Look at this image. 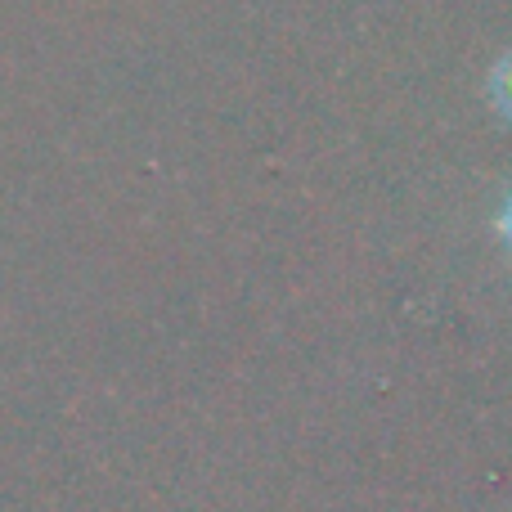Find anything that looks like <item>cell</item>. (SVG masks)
Segmentation results:
<instances>
[{
	"instance_id": "obj_2",
	"label": "cell",
	"mask_w": 512,
	"mask_h": 512,
	"mask_svg": "<svg viewBox=\"0 0 512 512\" xmlns=\"http://www.w3.org/2000/svg\"><path fill=\"white\" fill-rule=\"evenodd\" d=\"M504 230H508V239H512V203H508V216H504Z\"/></svg>"
},
{
	"instance_id": "obj_1",
	"label": "cell",
	"mask_w": 512,
	"mask_h": 512,
	"mask_svg": "<svg viewBox=\"0 0 512 512\" xmlns=\"http://www.w3.org/2000/svg\"><path fill=\"white\" fill-rule=\"evenodd\" d=\"M495 99H499V108L512 117V59L495 72Z\"/></svg>"
}]
</instances>
